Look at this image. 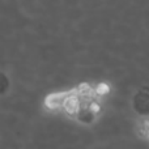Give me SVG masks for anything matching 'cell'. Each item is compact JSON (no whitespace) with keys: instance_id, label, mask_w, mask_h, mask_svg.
Here are the masks:
<instances>
[{"instance_id":"obj_1","label":"cell","mask_w":149,"mask_h":149,"mask_svg":"<svg viewBox=\"0 0 149 149\" xmlns=\"http://www.w3.org/2000/svg\"><path fill=\"white\" fill-rule=\"evenodd\" d=\"M77 89L74 90H68V92H59V93H54V94H49L45 100V105L49 109H58L60 106L64 105L65 100H67L70 95L76 94Z\"/></svg>"},{"instance_id":"obj_2","label":"cell","mask_w":149,"mask_h":149,"mask_svg":"<svg viewBox=\"0 0 149 149\" xmlns=\"http://www.w3.org/2000/svg\"><path fill=\"white\" fill-rule=\"evenodd\" d=\"M63 107H64V110H65V113H67V114H70V115H74V114L79 111V109H80V100H79V97H77L76 94L70 95V97L65 100Z\"/></svg>"},{"instance_id":"obj_3","label":"cell","mask_w":149,"mask_h":149,"mask_svg":"<svg viewBox=\"0 0 149 149\" xmlns=\"http://www.w3.org/2000/svg\"><path fill=\"white\" fill-rule=\"evenodd\" d=\"M77 94H80L81 97H86V95L92 94V88L88 84H81L77 88Z\"/></svg>"},{"instance_id":"obj_4","label":"cell","mask_w":149,"mask_h":149,"mask_svg":"<svg viewBox=\"0 0 149 149\" xmlns=\"http://www.w3.org/2000/svg\"><path fill=\"white\" fill-rule=\"evenodd\" d=\"M109 92H110V88H109V85L105 84V82L98 84V86L95 88V93L100 94V95H105V94H107Z\"/></svg>"},{"instance_id":"obj_5","label":"cell","mask_w":149,"mask_h":149,"mask_svg":"<svg viewBox=\"0 0 149 149\" xmlns=\"http://www.w3.org/2000/svg\"><path fill=\"white\" fill-rule=\"evenodd\" d=\"M98 107H100V106H98L97 103H92V105H90V110H92L93 113H94V111H98V110H100Z\"/></svg>"}]
</instances>
